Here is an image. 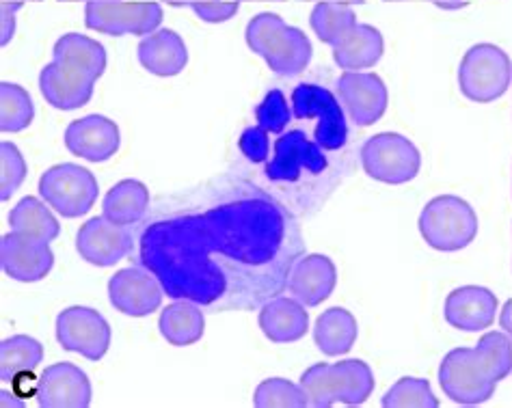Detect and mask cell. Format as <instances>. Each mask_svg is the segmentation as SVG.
<instances>
[{
	"mask_svg": "<svg viewBox=\"0 0 512 408\" xmlns=\"http://www.w3.org/2000/svg\"><path fill=\"white\" fill-rule=\"evenodd\" d=\"M299 231L266 195H245L206 212L169 216L141 236V264L173 301L214 305L225 294L262 298L288 285Z\"/></svg>",
	"mask_w": 512,
	"mask_h": 408,
	"instance_id": "6da1fadb",
	"label": "cell"
},
{
	"mask_svg": "<svg viewBox=\"0 0 512 408\" xmlns=\"http://www.w3.org/2000/svg\"><path fill=\"white\" fill-rule=\"evenodd\" d=\"M510 372V339L504 331H491L474 348H454L443 357L439 385L454 404L476 406L493 398L497 385Z\"/></svg>",
	"mask_w": 512,
	"mask_h": 408,
	"instance_id": "7a4b0ae2",
	"label": "cell"
},
{
	"mask_svg": "<svg viewBox=\"0 0 512 408\" xmlns=\"http://www.w3.org/2000/svg\"><path fill=\"white\" fill-rule=\"evenodd\" d=\"M55 59L39 74V91L57 111H76L89 104L93 87L106 70V50L96 39L67 33L55 44Z\"/></svg>",
	"mask_w": 512,
	"mask_h": 408,
	"instance_id": "3957f363",
	"label": "cell"
},
{
	"mask_svg": "<svg viewBox=\"0 0 512 408\" xmlns=\"http://www.w3.org/2000/svg\"><path fill=\"white\" fill-rule=\"evenodd\" d=\"M247 46L266 61V65L277 76L292 78L305 72L314 57V48L309 37L286 24L277 13H260L255 16L245 31Z\"/></svg>",
	"mask_w": 512,
	"mask_h": 408,
	"instance_id": "277c9868",
	"label": "cell"
},
{
	"mask_svg": "<svg viewBox=\"0 0 512 408\" xmlns=\"http://www.w3.org/2000/svg\"><path fill=\"white\" fill-rule=\"evenodd\" d=\"M307 406L331 408L335 404L361 406L374 391V374L366 361L346 359L340 363H316L301 376Z\"/></svg>",
	"mask_w": 512,
	"mask_h": 408,
	"instance_id": "5b68a950",
	"label": "cell"
},
{
	"mask_svg": "<svg viewBox=\"0 0 512 408\" xmlns=\"http://www.w3.org/2000/svg\"><path fill=\"white\" fill-rule=\"evenodd\" d=\"M420 234L430 249L454 253L469 247L478 236V214L456 195L430 199L420 214Z\"/></svg>",
	"mask_w": 512,
	"mask_h": 408,
	"instance_id": "8992f818",
	"label": "cell"
},
{
	"mask_svg": "<svg viewBox=\"0 0 512 408\" xmlns=\"http://www.w3.org/2000/svg\"><path fill=\"white\" fill-rule=\"evenodd\" d=\"M512 83V61L495 44L471 46L458 65V89L467 100L489 104L500 100Z\"/></svg>",
	"mask_w": 512,
	"mask_h": 408,
	"instance_id": "52a82bcc",
	"label": "cell"
},
{
	"mask_svg": "<svg viewBox=\"0 0 512 408\" xmlns=\"http://www.w3.org/2000/svg\"><path fill=\"white\" fill-rule=\"evenodd\" d=\"M361 167L376 182L400 186L417 178L422 169V154L407 136L381 132L363 143Z\"/></svg>",
	"mask_w": 512,
	"mask_h": 408,
	"instance_id": "ba28073f",
	"label": "cell"
},
{
	"mask_svg": "<svg viewBox=\"0 0 512 408\" xmlns=\"http://www.w3.org/2000/svg\"><path fill=\"white\" fill-rule=\"evenodd\" d=\"M98 193L100 186L96 175L74 162H61V165L50 167L39 178V195L65 219L85 216L96 206Z\"/></svg>",
	"mask_w": 512,
	"mask_h": 408,
	"instance_id": "9c48e42d",
	"label": "cell"
},
{
	"mask_svg": "<svg viewBox=\"0 0 512 408\" xmlns=\"http://www.w3.org/2000/svg\"><path fill=\"white\" fill-rule=\"evenodd\" d=\"M292 111L296 119H316V143L335 152L342 149L348 139V126L342 104L335 95L318 85H299L292 91Z\"/></svg>",
	"mask_w": 512,
	"mask_h": 408,
	"instance_id": "30bf717a",
	"label": "cell"
},
{
	"mask_svg": "<svg viewBox=\"0 0 512 408\" xmlns=\"http://www.w3.org/2000/svg\"><path fill=\"white\" fill-rule=\"evenodd\" d=\"M163 22V7L158 3H124V0H106V3H87V29L111 37L121 35H152Z\"/></svg>",
	"mask_w": 512,
	"mask_h": 408,
	"instance_id": "8fae6325",
	"label": "cell"
},
{
	"mask_svg": "<svg viewBox=\"0 0 512 408\" xmlns=\"http://www.w3.org/2000/svg\"><path fill=\"white\" fill-rule=\"evenodd\" d=\"M111 339L109 322L91 307H70L57 318V342L61 348L89 361H100L109 352Z\"/></svg>",
	"mask_w": 512,
	"mask_h": 408,
	"instance_id": "7c38bea8",
	"label": "cell"
},
{
	"mask_svg": "<svg viewBox=\"0 0 512 408\" xmlns=\"http://www.w3.org/2000/svg\"><path fill=\"white\" fill-rule=\"evenodd\" d=\"M165 288L152 270L130 266L115 272L109 281L111 305L130 318H145L163 305Z\"/></svg>",
	"mask_w": 512,
	"mask_h": 408,
	"instance_id": "4fadbf2b",
	"label": "cell"
},
{
	"mask_svg": "<svg viewBox=\"0 0 512 408\" xmlns=\"http://www.w3.org/2000/svg\"><path fill=\"white\" fill-rule=\"evenodd\" d=\"M134 236L132 229L126 225L111 223L106 216H96V219L80 225L76 234V251L85 262L109 268L132 251Z\"/></svg>",
	"mask_w": 512,
	"mask_h": 408,
	"instance_id": "5bb4252c",
	"label": "cell"
},
{
	"mask_svg": "<svg viewBox=\"0 0 512 408\" xmlns=\"http://www.w3.org/2000/svg\"><path fill=\"white\" fill-rule=\"evenodd\" d=\"M340 102L359 128L374 126L389 104V93L383 78L374 72H344L338 80Z\"/></svg>",
	"mask_w": 512,
	"mask_h": 408,
	"instance_id": "9a60e30c",
	"label": "cell"
},
{
	"mask_svg": "<svg viewBox=\"0 0 512 408\" xmlns=\"http://www.w3.org/2000/svg\"><path fill=\"white\" fill-rule=\"evenodd\" d=\"M322 173L327 169V158L316 141H309L305 132L290 130L275 141V154L266 162V178L271 182H294L301 171Z\"/></svg>",
	"mask_w": 512,
	"mask_h": 408,
	"instance_id": "2e32d148",
	"label": "cell"
},
{
	"mask_svg": "<svg viewBox=\"0 0 512 408\" xmlns=\"http://www.w3.org/2000/svg\"><path fill=\"white\" fill-rule=\"evenodd\" d=\"M37 404L42 408H87L93 389L89 376L74 363H55L46 367L37 380Z\"/></svg>",
	"mask_w": 512,
	"mask_h": 408,
	"instance_id": "e0dca14e",
	"label": "cell"
},
{
	"mask_svg": "<svg viewBox=\"0 0 512 408\" xmlns=\"http://www.w3.org/2000/svg\"><path fill=\"white\" fill-rule=\"evenodd\" d=\"M0 264L5 275L20 283L42 281L55 266L50 244L11 231L0 240Z\"/></svg>",
	"mask_w": 512,
	"mask_h": 408,
	"instance_id": "ac0fdd59",
	"label": "cell"
},
{
	"mask_svg": "<svg viewBox=\"0 0 512 408\" xmlns=\"http://www.w3.org/2000/svg\"><path fill=\"white\" fill-rule=\"evenodd\" d=\"M500 303L497 296L482 285H461L448 294L443 305L446 322L456 331L480 333L495 322Z\"/></svg>",
	"mask_w": 512,
	"mask_h": 408,
	"instance_id": "d6986e66",
	"label": "cell"
},
{
	"mask_svg": "<svg viewBox=\"0 0 512 408\" xmlns=\"http://www.w3.org/2000/svg\"><path fill=\"white\" fill-rule=\"evenodd\" d=\"M121 143L115 121L102 115H87L72 121L65 130V147L78 158L89 162L111 160Z\"/></svg>",
	"mask_w": 512,
	"mask_h": 408,
	"instance_id": "ffe728a7",
	"label": "cell"
},
{
	"mask_svg": "<svg viewBox=\"0 0 512 408\" xmlns=\"http://www.w3.org/2000/svg\"><path fill=\"white\" fill-rule=\"evenodd\" d=\"M338 285V268L327 255L312 253L296 260L288 277L290 294L305 307H318L327 301Z\"/></svg>",
	"mask_w": 512,
	"mask_h": 408,
	"instance_id": "44dd1931",
	"label": "cell"
},
{
	"mask_svg": "<svg viewBox=\"0 0 512 408\" xmlns=\"http://www.w3.org/2000/svg\"><path fill=\"white\" fill-rule=\"evenodd\" d=\"M333 46V61L338 63L346 72H359L374 67L381 61L385 52V42L379 29L372 24L355 22L348 26L340 37L331 44Z\"/></svg>",
	"mask_w": 512,
	"mask_h": 408,
	"instance_id": "7402d4cb",
	"label": "cell"
},
{
	"mask_svg": "<svg viewBox=\"0 0 512 408\" xmlns=\"http://www.w3.org/2000/svg\"><path fill=\"white\" fill-rule=\"evenodd\" d=\"M260 329L273 344H292L303 339L309 331V314L301 301L277 296L266 301L260 309Z\"/></svg>",
	"mask_w": 512,
	"mask_h": 408,
	"instance_id": "603a6c76",
	"label": "cell"
},
{
	"mask_svg": "<svg viewBox=\"0 0 512 408\" xmlns=\"http://www.w3.org/2000/svg\"><path fill=\"white\" fill-rule=\"evenodd\" d=\"M137 54L145 70L160 78L178 76L188 63V48L184 39L171 29L145 35L137 48Z\"/></svg>",
	"mask_w": 512,
	"mask_h": 408,
	"instance_id": "cb8c5ba5",
	"label": "cell"
},
{
	"mask_svg": "<svg viewBox=\"0 0 512 408\" xmlns=\"http://www.w3.org/2000/svg\"><path fill=\"white\" fill-rule=\"evenodd\" d=\"M359 335L357 318L344 307L322 311L314 326V342L322 355L342 357L353 350Z\"/></svg>",
	"mask_w": 512,
	"mask_h": 408,
	"instance_id": "d4e9b609",
	"label": "cell"
},
{
	"mask_svg": "<svg viewBox=\"0 0 512 408\" xmlns=\"http://www.w3.org/2000/svg\"><path fill=\"white\" fill-rule=\"evenodd\" d=\"M160 335H163L171 346H193L204 337L206 318L201 307L193 301H175L163 309L158 320Z\"/></svg>",
	"mask_w": 512,
	"mask_h": 408,
	"instance_id": "484cf974",
	"label": "cell"
},
{
	"mask_svg": "<svg viewBox=\"0 0 512 408\" xmlns=\"http://www.w3.org/2000/svg\"><path fill=\"white\" fill-rule=\"evenodd\" d=\"M150 208V190L139 180L117 182L102 201V216L117 225H137Z\"/></svg>",
	"mask_w": 512,
	"mask_h": 408,
	"instance_id": "4316f807",
	"label": "cell"
},
{
	"mask_svg": "<svg viewBox=\"0 0 512 408\" xmlns=\"http://www.w3.org/2000/svg\"><path fill=\"white\" fill-rule=\"evenodd\" d=\"M9 225L11 231H16L20 236L35 238L48 244L61 234V225L55 219V214L50 212L48 203L35 197H24L16 203V208H11Z\"/></svg>",
	"mask_w": 512,
	"mask_h": 408,
	"instance_id": "83f0119b",
	"label": "cell"
},
{
	"mask_svg": "<svg viewBox=\"0 0 512 408\" xmlns=\"http://www.w3.org/2000/svg\"><path fill=\"white\" fill-rule=\"evenodd\" d=\"M44 361V346L29 335H13L0 344V378L11 383L26 374H33Z\"/></svg>",
	"mask_w": 512,
	"mask_h": 408,
	"instance_id": "f1b7e54d",
	"label": "cell"
},
{
	"mask_svg": "<svg viewBox=\"0 0 512 408\" xmlns=\"http://www.w3.org/2000/svg\"><path fill=\"white\" fill-rule=\"evenodd\" d=\"M35 106L29 91L20 85L0 83V130L22 132L31 126Z\"/></svg>",
	"mask_w": 512,
	"mask_h": 408,
	"instance_id": "f546056e",
	"label": "cell"
},
{
	"mask_svg": "<svg viewBox=\"0 0 512 408\" xmlns=\"http://www.w3.org/2000/svg\"><path fill=\"white\" fill-rule=\"evenodd\" d=\"M381 404L385 408H437L439 400L426 378H400L389 387Z\"/></svg>",
	"mask_w": 512,
	"mask_h": 408,
	"instance_id": "4dcf8cb0",
	"label": "cell"
},
{
	"mask_svg": "<svg viewBox=\"0 0 512 408\" xmlns=\"http://www.w3.org/2000/svg\"><path fill=\"white\" fill-rule=\"evenodd\" d=\"M357 22L355 11L350 5H338V3H318L309 16V24H312V31L318 35L322 44H333L335 39L344 33L348 26Z\"/></svg>",
	"mask_w": 512,
	"mask_h": 408,
	"instance_id": "1f68e13d",
	"label": "cell"
},
{
	"mask_svg": "<svg viewBox=\"0 0 512 408\" xmlns=\"http://www.w3.org/2000/svg\"><path fill=\"white\" fill-rule=\"evenodd\" d=\"M253 406L258 408H305L307 396L299 385L286 378H268L253 393Z\"/></svg>",
	"mask_w": 512,
	"mask_h": 408,
	"instance_id": "d6a6232c",
	"label": "cell"
},
{
	"mask_svg": "<svg viewBox=\"0 0 512 408\" xmlns=\"http://www.w3.org/2000/svg\"><path fill=\"white\" fill-rule=\"evenodd\" d=\"M26 171L29 169H26V160L20 149L9 141L0 143V199H11L26 180Z\"/></svg>",
	"mask_w": 512,
	"mask_h": 408,
	"instance_id": "836d02e7",
	"label": "cell"
},
{
	"mask_svg": "<svg viewBox=\"0 0 512 408\" xmlns=\"http://www.w3.org/2000/svg\"><path fill=\"white\" fill-rule=\"evenodd\" d=\"M255 119H258V126L266 132H275V134L284 132L292 119L286 95L279 89L266 93L262 104H258V108H255Z\"/></svg>",
	"mask_w": 512,
	"mask_h": 408,
	"instance_id": "e575fe53",
	"label": "cell"
},
{
	"mask_svg": "<svg viewBox=\"0 0 512 408\" xmlns=\"http://www.w3.org/2000/svg\"><path fill=\"white\" fill-rule=\"evenodd\" d=\"M238 147L251 162H266L268 152H271V145H268V132L262 130L260 126L247 128L240 134Z\"/></svg>",
	"mask_w": 512,
	"mask_h": 408,
	"instance_id": "d590c367",
	"label": "cell"
},
{
	"mask_svg": "<svg viewBox=\"0 0 512 408\" xmlns=\"http://www.w3.org/2000/svg\"><path fill=\"white\" fill-rule=\"evenodd\" d=\"M242 3H245V0H219V3H204L191 9L197 13L199 20H204L208 24H221L236 16Z\"/></svg>",
	"mask_w": 512,
	"mask_h": 408,
	"instance_id": "8d00e7d4",
	"label": "cell"
},
{
	"mask_svg": "<svg viewBox=\"0 0 512 408\" xmlns=\"http://www.w3.org/2000/svg\"><path fill=\"white\" fill-rule=\"evenodd\" d=\"M3 9V20H0V42L3 46H7L13 37V31H16V13L20 11V7H7V5H0Z\"/></svg>",
	"mask_w": 512,
	"mask_h": 408,
	"instance_id": "74e56055",
	"label": "cell"
},
{
	"mask_svg": "<svg viewBox=\"0 0 512 408\" xmlns=\"http://www.w3.org/2000/svg\"><path fill=\"white\" fill-rule=\"evenodd\" d=\"M385 3H433L439 9L456 11L467 7V0H385Z\"/></svg>",
	"mask_w": 512,
	"mask_h": 408,
	"instance_id": "f35d334b",
	"label": "cell"
},
{
	"mask_svg": "<svg viewBox=\"0 0 512 408\" xmlns=\"http://www.w3.org/2000/svg\"><path fill=\"white\" fill-rule=\"evenodd\" d=\"M500 324L510 339V352H512V301H506L504 309L500 311ZM510 376H512V372H510Z\"/></svg>",
	"mask_w": 512,
	"mask_h": 408,
	"instance_id": "ab89813d",
	"label": "cell"
},
{
	"mask_svg": "<svg viewBox=\"0 0 512 408\" xmlns=\"http://www.w3.org/2000/svg\"><path fill=\"white\" fill-rule=\"evenodd\" d=\"M169 7H195L204 3H219V0H163Z\"/></svg>",
	"mask_w": 512,
	"mask_h": 408,
	"instance_id": "60d3db41",
	"label": "cell"
},
{
	"mask_svg": "<svg viewBox=\"0 0 512 408\" xmlns=\"http://www.w3.org/2000/svg\"><path fill=\"white\" fill-rule=\"evenodd\" d=\"M301 3H338V5H366L368 0H301Z\"/></svg>",
	"mask_w": 512,
	"mask_h": 408,
	"instance_id": "b9f144b4",
	"label": "cell"
},
{
	"mask_svg": "<svg viewBox=\"0 0 512 408\" xmlns=\"http://www.w3.org/2000/svg\"><path fill=\"white\" fill-rule=\"evenodd\" d=\"M26 3H42V0H0V5H7V7H24Z\"/></svg>",
	"mask_w": 512,
	"mask_h": 408,
	"instance_id": "7bdbcfd3",
	"label": "cell"
},
{
	"mask_svg": "<svg viewBox=\"0 0 512 408\" xmlns=\"http://www.w3.org/2000/svg\"><path fill=\"white\" fill-rule=\"evenodd\" d=\"M59 3H80V0H59ZM85 3H106V0H85Z\"/></svg>",
	"mask_w": 512,
	"mask_h": 408,
	"instance_id": "ee69618b",
	"label": "cell"
},
{
	"mask_svg": "<svg viewBox=\"0 0 512 408\" xmlns=\"http://www.w3.org/2000/svg\"><path fill=\"white\" fill-rule=\"evenodd\" d=\"M245 3H284V0H245Z\"/></svg>",
	"mask_w": 512,
	"mask_h": 408,
	"instance_id": "f6af8a7d",
	"label": "cell"
},
{
	"mask_svg": "<svg viewBox=\"0 0 512 408\" xmlns=\"http://www.w3.org/2000/svg\"><path fill=\"white\" fill-rule=\"evenodd\" d=\"M510 195H512V175H510Z\"/></svg>",
	"mask_w": 512,
	"mask_h": 408,
	"instance_id": "bcb514c9",
	"label": "cell"
},
{
	"mask_svg": "<svg viewBox=\"0 0 512 408\" xmlns=\"http://www.w3.org/2000/svg\"><path fill=\"white\" fill-rule=\"evenodd\" d=\"M510 268H512V266H510Z\"/></svg>",
	"mask_w": 512,
	"mask_h": 408,
	"instance_id": "7dc6e473",
	"label": "cell"
},
{
	"mask_svg": "<svg viewBox=\"0 0 512 408\" xmlns=\"http://www.w3.org/2000/svg\"><path fill=\"white\" fill-rule=\"evenodd\" d=\"M510 85H512V83H510Z\"/></svg>",
	"mask_w": 512,
	"mask_h": 408,
	"instance_id": "c3c4849f",
	"label": "cell"
}]
</instances>
